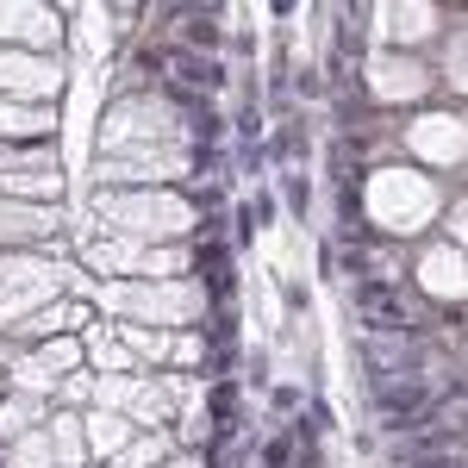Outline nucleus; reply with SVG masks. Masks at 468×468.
Returning <instances> with one entry per match:
<instances>
[{
  "mask_svg": "<svg viewBox=\"0 0 468 468\" xmlns=\"http://www.w3.org/2000/svg\"><path fill=\"white\" fill-rule=\"evenodd\" d=\"M218 44V19L213 13H187V50L200 57V50H213Z\"/></svg>",
  "mask_w": 468,
  "mask_h": 468,
  "instance_id": "4",
  "label": "nucleus"
},
{
  "mask_svg": "<svg viewBox=\"0 0 468 468\" xmlns=\"http://www.w3.org/2000/svg\"><path fill=\"white\" fill-rule=\"evenodd\" d=\"M356 313L368 324H375V331H406V300H399V288H388V282H362L356 288Z\"/></svg>",
  "mask_w": 468,
  "mask_h": 468,
  "instance_id": "1",
  "label": "nucleus"
},
{
  "mask_svg": "<svg viewBox=\"0 0 468 468\" xmlns=\"http://www.w3.org/2000/svg\"><path fill=\"white\" fill-rule=\"evenodd\" d=\"M163 69L176 75L181 94H187V88H218V81H225V69H218L213 57H194V50H163Z\"/></svg>",
  "mask_w": 468,
  "mask_h": 468,
  "instance_id": "2",
  "label": "nucleus"
},
{
  "mask_svg": "<svg viewBox=\"0 0 468 468\" xmlns=\"http://www.w3.org/2000/svg\"><path fill=\"white\" fill-rule=\"evenodd\" d=\"M262 468H293V437H275V443L262 450Z\"/></svg>",
  "mask_w": 468,
  "mask_h": 468,
  "instance_id": "6",
  "label": "nucleus"
},
{
  "mask_svg": "<svg viewBox=\"0 0 468 468\" xmlns=\"http://www.w3.org/2000/svg\"><path fill=\"white\" fill-rule=\"evenodd\" d=\"M231 412H238V388H231V381H218V388H213V419H218V431H231Z\"/></svg>",
  "mask_w": 468,
  "mask_h": 468,
  "instance_id": "5",
  "label": "nucleus"
},
{
  "mask_svg": "<svg viewBox=\"0 0 468 468\" xmlns=\"http://www.w3.org/2000/svg\"><path fill=\"white\" fill-rule=\"evenodd\" d=\"M194 269H200V282H207L218 300L231 293V256H225V244H218V238H207V244L194 250Z\"/></svg>",
  "mask_w": 468,
  "mask_h": 468,
  "instance_id": "3",
  "label": "nucleus"
}]
</instances>
